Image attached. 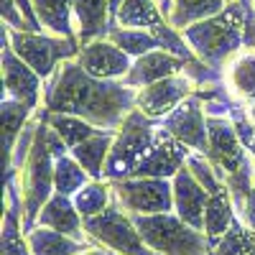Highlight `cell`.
I'll return each instance as SVG.
<instances>
[{
  "mask_svg": "<svg viewBox=\"0 0 255 255\" xmlns=\"http://www.w3.org/2000/svg\"><path fill=\"white\" fill-rule=\"evenodd\" d=\"M44 110L84 118L100 130H118L135 110V90L118 79H97L77 59H67L44 84Z\"/></svg>",
  "mask_w": 255,
  "mask_h": 255,
  "instance_id": "6da1fadb",
  "label": "cell"
},
{
  "mask_svg": "<svg viewBox=\"0 0 255 255\" xmlns=\"http://www.w3.org/2000/svg\"><path fill=\"white\" fill-rule=\"evenodd\" d=\"M69 153L67 143L59 138V133L49 125V113L41 108L38 110V133L36 143L26 163L18 168V184H20V197H23V227L31 232L38 222V215L44 204L56 194L54 189V166L56 158Z\"/></svg>",
  "mask_w": 255,
  "mask_h": 255,
  "instance_id": "7a4b0ae2",
  "label": "cell"
},
{
  "mask_svg": "<svg viewBox=\"0 0 255 255\" xmlns=\"http://www.w3.org/2000/svg\"><path fill=\"white\" fill-rule=\"evenodd\" d=\"M253 0H235L227 8L207 20L181 31L189 49L197 59L215 69H225V64L245 46V18Z\"/></svg>",
  "mask_w": 255,
  "mask_h": 255,
  "instance_id": "3957f363",
  "label": "cell"
},
{
  "mask_svg": "<svg viewBox=\"0 0 255 255\" xmlns=\"http://www.w3.org/2000/svg\"><path fill=\"white\" fill-rule=\"evenodd\" d=\"M145 245L158 255H212V240L204 230L186 225L176 212L163 215H130Z\"/></svg>",
  "mask_w": 255,
  "mask_h": 255,
  "instance_id": "277c9868",
  "label": "cell"
},
{
  "mask_svg": "<svg viewBox=\"0 0 255 255\" xmlns=\"http://www.w3.org/2000/svg\"><path fill=\"white\" fill-rule=\"evenodd\" d=\"M158 123L143 115L138 108L125 118V123L115 130L113 151L105 163V181H118V179H130L138 163L148 156V151L153 148Z\"/></svg>",
  "mask_w": 255,
  "mask_h": 255,
  "instance_id": "5b68a950",
  "label": "cell"
},
{
  "mask_svg": "<svg viewBox=\"0 0 255 255\" xmlns=\"http://www.w3.org/2000/svg\"><path fill=\"white\" fill-rule=\"evenodd\" d=\"M8 41H10V49L44 82L56 72V67L61 61L77 59L82 51V44L77 38H61V36H54L46 31L8 28Z\"/></svg>",
  "mask_w": 255,
  "mask_h": 255,
  "instance_id": "8992f818",
  "label": "cell"
},
{
  "mask_svg": "<svg viewBox=\"0 0 255 255\" xmlns=\"http://www.w3.org/2000/svg\"><path fill=\"white\" fill-rule=\"evenodd\" d=\"M84 232H87V238L92 243L108 248L118 255H158L156 250L145 245L133 217L115 199L102 215L84 220Z\"/></svg>",
  "mask_w": 255,
  "mask_h": 255,
  "instance_id": "52a82bcc",
  "label": "cell"
},
{
  "mask_svg": "<svg viewBox=\"0 0 255 255\" xmlns=\"http://www.w3.org/2000/svg\"><path fill=\"white\" fill-rule=\"evenodd\" d=\"M204 156L215 166V171L220 174V179L225 184L255 163V156L243 145L230 118H207V151H204Z\"/></svg>",
  "mask_w": 255,
  "mask_h": 255,
  "instance_id": "ba28073f",
  "label": "cell"
},
{
  "mask_svg": "<svg viewBox=\"0 0 255 255\" xmlns=\"http://www.w3.org/2000/svg\"><path fill=\"white\" fill-rule=\"evenodd\" d=\"M115 23L125 26V28H145L161 41V46L166 51H171L176 56H184V59H197L194 51H191L189 44L184 41L181 31H176L171 23H168L166 13L161 10V5L156 3V0H123Z\"/></svg>",
  "mask_w": 255,
  "mask_h": 255,
  "instance_id": "9c48e42d",
  "label": "cell"
},
{
  "mask_svg": "<svg viewBox=\"0 0 255 255\" xmlns=\"http://www.w3.org/2000/svg\"><path fill=\"white\" fill-rule=\"evenodd\" d=\"M113 199L128 215H163L174 212L171 179H118L110 181Z\"/></svg>",
  "mask_w": 255,
  "mask_h": 255,
  "instance_id": "30bf717a",
  "label": "cell"
},
{
  "mask_svg": "<svg viewBox=\"0 0 255 255\" xmlns=\"http://www.w3.org/2000/svg\"><path fill=\"white\" fill-rule=\"evenodd\" d=\"M194 90H197L194 79L186 72H181V74L166 77L161 82H153L148 87L135 90V108L143 115H148L151 120L158 123L166 115H171L189 95H194Z\"/></svg>",
  "mask_w": 255,
  "mask_h": 255,
  "instance_id": "8fae6325",
  "label": "cell"
},
{
  "mask_svg": "<svg viewBox=\"0 0 255 255\" xmlns=\"http://www.w3.org/2000/svg\"><path fill=\"white\" fill-rule=\"evenodd\" d=\"M0 67H3V97L26 102L28 108H44V79L20 59L10 46L0 49Z\"/></svg>",
  "mask_w": 255,
  "mask_h": 255,
  "instance_id": "7c38bea8",
  "label": "cell"
},
{
  "mask_svg": "<svg viewBox=\"0 0 255 255\" xmlns=\"http://www.w3.org/2000/svg\"><path fill=\"white\" fill-rule=\"evenodd\" d=\"M189 153H191V148H186L181 140H176L163 125H158L153 148L138 163L133 176L135 179H174L179 174V168L186 163Z\"/></svg>",
  "mask_w": 255,
  "mask_h": 255,
  "instance_id": "4fadbf2b",
  "label": "cell"
},
{
  "mask_svg": "<svg viewBox=\"0 0 255 255\" xmlns=\"http://www.w3.org/2000/svg\"><path fill=\"white\" fill-rule=\"evenodd\" d=\"M158 125H163L176 140H181L191 151H207V113L204 102L197 95H189L171 115L158 120Z\"/></svg>",
  "mask_w": 255,
  "mask_h": 255,
  "instance_id": "5bb4252c",
  "label": "cell"
},
{
  "mask_svg": "<svg viewBox=\"0 0 255 255\" xmlns=\"http://www.w3.org/2000/svg\"><path fill=\"white\" fill-rule=\"evenodd\" d=\"M77 61L82 64V69L87 74L97 79H118V82H123L133 67V56H128L108 38H97L92 44L82 46Z\"/></svg>",
  "mask_w": 255,
  "mask_h": 255,
  "instance_id": "9a60e30c",
  "label": "cell"
},
{
  "mask_svg": "<svg viewBox=\"0 0 255 255\" xmlns=\"http://www.w3.org/2000/svg\"><path fill=\"white\" fill-rule=\"evenodd\" d=\"M171 186H174V212L194 230H204V212H207L209 194L186 163L171 179Z\"/></svg>",
  "mask_w": 255,
  "mask_h": 255,
  "instance_id": "2e32d148",
  "label": "cell"
},
{
  "mask_svg": "<svg viewBox=\"0 0 255 255\" xmlns=\"http://www.w3.org/2000/svg\"><path fill=\"white\" fill-rule=\"evenodd\" d=\"M189 61L191 59L176 56V54L166 51V49H156V51H148V54L133 59V67H130V72H128V77L123 82L133 90H140V87H148V84L161 82L166 77L181 74Z\"/></svg>",
  "mask_w": 255,
  "mask_h": 255,
  "instance_id": "e0dca14e",
  "label": "cell"
},
{
  "mask_svg": "<svg viewBox=\"0 0 255 255\" xmlns=\"http://www.w3.org/2000/svg\"><path fill=\"white\" fill-rule=\"evenodd\" d=\"M36 225H44V227H51L56 232H64V235H69L79 243H92L87 238V232H84V217L74 207V199L67 197V194H59V191L44 204Z\"/></svg>",
  "mask_w": 255,
  "mask_h": 255,
  "instance_id": "ac0fdd59",
  "label": "cell"
},
{
  "mask_svg": "<svg viewBox=\"0 0 255 255\" xmlns=\"http://www.w3.org/2000/svg\"><path fill=\"white\" fill-rule=\"evenodd\" d=\"M74 23L82 46L97 38H108V31L113 28L110 0H74Z\"/></svg>",
  "mask_w": 255,
  "mask_h": 255,
  "instance_id": "d6986e66",
  "label": "cell"
},
{
  "mask_svg": "<svg viewBox=\"0 0 255 255\" xmlns=\"http://www.w3.org/2000/svg\"><path fill=\"white\" fill-rule=\"evenodd\" d=\"M222 74H225V87L235 102L248 105L255 100V49L243 46L225 64Z\"/></svg>",
  "mask_w": 255,
  "mask_h": 255,
  "instance_id": "ffe728a7",
  "label": "cell"
},
{
  "mask_svg": "<svg viewBox=\"0 0 255 255\" xmlns=\"http://www.w3.org/2000/svg\"><path fill=\"white\" fill-rule=\"evenodd\" d=\"M38 110L28 108L26 102H18L13 97H3L0 100V123H3V130H0V148H3V171L10 168V156L18 135L23 133V128L28 125V120L36 115Z\"/></svg>",
  "mask_w": 255,
  "mask_h": 255,
  "instance_id": "44dd1931",
  "label": "cell"
},
{
  "mask_svg": "<svg viewBox=\"0 0 255 255\" xmlns=\"http://www.w3.org/2000/svg\"><path fill=\"white\" fill-rule=\"evenodd\" d=\"M33 8L46 33H54L61 38H77L74 0H33Z\"/></svg>",
  "mask_w": 255,
  "mask_h": 255,
  "instance_id": "7402d4cb",
  "label": "cell"
},
{
  "mask_svg": "<svg viewBox=\"0 0 255 255\" xmlns=\"http://www.w3.org/2000/svg\"><path fill=\"white\" fill-rule=\"evenodd\" d=\"M113 140H115V130H100L97 135L87 138L84 143L72 148V156L79 161V166L87 171L95 181L105 179V163H108V156L113 151Z\"/></svg>",
  "mask_w": 255,
  "mask_h": 255,
  "instance_id": "603a6c76",
  "label": "cell"
},
{
  "mask_svg": "<svg viewBox=\"0 0 255 255\" xmlns=\"http://www.w3.org/2000/svg\"><path fill=\"white\" fill-rule=\"evenodd\" d=\"M26 235H28V245L33 255H77L82 250H87L90 245H95V243H79L69 235H64V232H56L44 225H36Z\"/></svg>",
  "mask_w": 255,
  "mask_h": 255,
  "instance_id": "cb8c5ba5",
  "label": "cell"
},
{
  "mask_svg": "<svg viewBox=\"0 0 255 255\" xmlns=\"http://www.w3.org/2000/svg\"><path fill=\"white\" fill-rule=\"evenodd\" d=\"M227 8V0H171V10H168V23L176 31H184L189 26L207 20Z\"/></svg>",
  "mask_w": 255,
  "mask_h": 255,
  "instance_id": "d4e9b609",
  "label": "cell"
},
{
  "mask_svg": "<svg viewBox=\"0 0 255 255\" xmlns=\"http://www.w3.org/2000/svg\"><path fill=\"white\" fill-rule=\"evenodd\" d=\"M235 204H232L230 189H222L217 194H212L207 202V212H204V232L207 238L215 245L225 232L230 230V225L235 222Z\"/></svg>",
  "mask_w": 255,
  "mask_h": 255,
  "instance_id": "484cf974",
  "label": "cell"
},
{
  "mask_svg": "<svg viewBox=\"0 0 255 255\" xmlns=\"http://www.w3.org/2000/svg\"><path fill=\"white\" fill-rule=\"evenodd\" d=\"M108 41H113V44L118 49H123L128 56H143L148 51H156V49H163L161 46V41L151 33V31H145V28H125V26H113L108 31Z\"/></svg>",
  "mask_w": 255,
  "mask_h": 255,
  "instance_id": "4316f807",
  "label": "cell"
},
{
  "mask_svg": "<svg viewBox=\"0 0 255 255\" xmlns=\"http://www.w3.org/2000/svg\"><path fill=\"white\" fill-rule=\"evenodd\" d=\"M90 181H95V179L79 166V161L72 153H64V156L56 158V166H54V189L59 191V194L74 197L77 191L84 189Z\"/></svg>",
  "mask_w": 255,
  "mask_h": 255,
  "instance_id": "83f0119b",
  "label": "cell"
},
{
  "mask_svg": "<svg viewBox=\"0 0 255 255\" xmlns=\"http://www.w3.org/2000/svg\"><path fill=\"white\" fill-rule=\"evenodd\" d=\"M49 125L59 133V138L67 143V148L72 151L74 145L84 143L87 138L97 135L100 128L87 123L84 118H77V115H64V113H49Z\"/></svg>",
  "mask_w": 255,
  "mask_h": 255,
  "instance_id": "f1b7e54d",
  "label": "cell"
},
{
  "mask_svg": "<svg viewBox=\"0 0 255 255\" xmlns=\"http://www.w3.org/2000/svg\"><path fill=\"white\" fill-rule=\"evenodd\" d=\"M72 199H74V207L79 209V215H82L84 220H87V217H95V215H102V212L113 204L110 181H105V179L90 181L84 189H79Z\"/></svg>",
  "mask_w": 255,
  "mask_h": 255,
  "instance_id": "f546056e",
  "label": "cell"
},
{
  "mask_svg": "<svg viewBox=\"0 0 255 255\" xmlns=\"http://www.w3.org/2000/svg\"><path fill=\"white\" fill-rule=\"evenodd\" d=\"M212 255H255V230L245 227L235 217L230 230L215 243Z\"/></svg>",
  "mask_w": 255,
  "mask_h": 255,
  "instance_id": "4dcf8cb0",
  "label": "cell"
},
{
  "mask_svg": "<svg viewBox=\"0 0 255 255\" xmlns=\"http://www.w3.org/2000/svg\"><path fill=\"white\" fill-rule=\"evenodd\" d=\"M230 120H232V125H235V130H238V135H240L243 145L253 153V148H255V125H253V120L248 118L245 105L235 102V108L230 110Z\"/></svg>",
  "mask_w": 255,
  "mask_h": 255,
  "instance_id": "1f68e13d",
  "label": "cell"
},
{
  "mask_svg": "<svg viewBox=\"0 0 255 255\" xmlns=\"http://www.w3.org/2000/svg\"><path fill=\"white\" fill-rule=\"evenodd\" d=\"M232 204H235L238 220H240L245 227L255 230V186L248 189L245 194H240V197H232Z\"/></svg>",
  "mask_w": 255,
  "mask_h": 255,
  "instance_id": "d6a6232c",
  "label": "cell"
},
{
  "mask_svg": "<svg viewBox=\"0 0 255 255\" xmlns=\"http://www.w3.org/2000/svg\"><path fill=\"white\" fill-rule=\"evenodd\" d=\"M0 18L8 28H18V31H26V20L23 13L18 8V0H0Z\"/></svg>",
  "mask_w": 255,
  "mask_h": 255,
  "instance_id": "836d02e7",
  "label": "cell"
},
{
  "mask_svg": "<svg viewBox=\"0 0 255 255\" xmlns=\"http://www.w3.org/2000/svg\"><path fill=\"white\" fill-rule=\"evenodd\" d=\"M77 255H108V248H102V245H90L87 250H82Z\"/></svg>",
  "mask_w": 255,
  "mask_h": 255,
  "instance_id": "e575fe53",
  "label": "cell"
},
{
  "mask_svg": "<svg viewBox=\"0 0 255 255\" xmlns=\"http://www.w3.org/2000/svg\"><path fill=\"white\" fill-rule=\"evenodd\" d=\"M245 110H248V118H250V120H253V125H255V100L245 105Z\"/></svg>",
  "mask_w": 255,
  "mask_h": 255,
  "instance_id": "d590c367",
  "label": "cell"
},
{
  "mask_svg": "<svg viewBox=\"0 0 255 255\" xmlns=\"http://www.w3.org/2000/svg\"><path fill=\"white\" fill-rule=\"evenodd\" d=\"M108 255H118V253H113V250H108Z\"/></svg>",
  "mask_w": 255,
  "mask_h": 255,
  "instance_id": "8d00e7d4",
  "label": "cell"
},
{
  "mask_svg": "<svg viewBox=\"0 0 255 255\" xmlns=\"http://www.w3.org/2000/svg\"><path fill=\"white\" fill-rule=\"evenodd\" d=\"M253 13H255V0H253Z\"/></svg>",
  "mask_w": 255,
  "mask_h": 255,
  "instance_id": "74e56055",
  "label": "cell"
},
{
  "mask_svg": "<svg viewBox=\"0 0 255 255\" xmlns=\"http://www.w3.org/2000/svg\"><path fill=\"white\" fill-rule=\"evenodd\" d=\"M227 3H235V0H227Z\"/></svg>",
  "mask_w": 255,
  "mask_h": 255,
  "instance_id": "f35d334b",
  "label": "cell"
},
{
  "mask_svg": "<svg viewBox=\"0 0 255 255\" xmlns=\"http://www.w3.org/2000/svg\"><path fill=\"white\" fill-rule=\"evenodd\" d=\"M253 156H255V148H253Z\"/></svg>",
  "mask_w": 255,
  "mask_h": 255,
  "instance_id": "ab89813d",
  "label": "cell"
}]
</instances>
